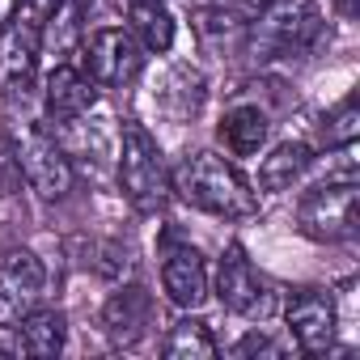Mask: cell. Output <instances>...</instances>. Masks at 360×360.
<instances>
[{
    "instance_id": "6da1fadb",
    "label": "cell",
    "mask_w": 360,
    "mask_h": 360,
    "mask_svg": "<svg viewBox=\"0 0 360 360\" xmlns=\"http://www.w3.org/2000/svg\"><path fill=\"white\" fill-rule=\"evenodd\" d=\"M169 187L174 195L208 212V217H225V221H242V217H255L259 212V200L250 191V183L217 153L200 148V153H187L183 161L174 165L169 174Z\"/></svg>"
},
{
    "instance_id": "7a4b0ae2",
    "label": "cell",
    "mask_w": 360,
    "mask_h": 360,
    "mask_svg": "<svg viewBox=\"0 0 360 360\" xmlns=\"http://www.w3.org/2000/svg\"><path fill=\"white\" fill-rule=\"evenodd\" d=\"M322 34V13L318 0H271L259 13V22L246 26L242 51L250 60H280V56H301L318 43Z\"/></svg>"
},
{
    "instance_id": "3957f363",
    "label": "cell",
    "mask_w": 360,
    "mask_h": 360,
    "mask_svg": "<svg viewBox=\"0 0 360 360\" xmlns=\"http://www.w3.org/2000/svg\"><path fill=\"white\" fill-rule=\"evenodd\" d=\"M9 153L22 169V178L30 183V191H39L43 200H64L72 191V161L64 157V148L56 144V136L39 123H9Z\"/></svg>"
},
{
    "instance_id": "277c9868",
    "label": "cell",
    "mask_w": 360,
    "mask_h": 360,
    "mask_svg": "<svg viewBox=\"0 0 360 360\" xmlns=\"http://www.w3.org/2000/svg\"><path fill=\"white\" fill-rule=\"evenodd\" d=\"M297 221H301V233L318 242L356 238V178H326L314 191H305Z\"/></svg>"
},
{
    "instance_id": "5b68a950",
    "label": "cell",
    "mask_w": 360,
    "mask_h": 360,
    "mask_svg": "<svg viewBox=\"0 0 360 360\" xmlns=\"http://www.w3.org/2000/svg\"><path fill=\"white\" fill-rule=\"evenodd\" d=\"M119 187L131 204H157L165 191V161L161 144L148 136L144 123H123L119 131Z\"/></svg>"
},
{
    "instance_id": "8992f818",
    "label": "cell",
    "mask_w": 360,
    "mask_h": 360,
    "mask_svg": "<svg viewBox=\"0 0 360 360\" xmlns=\"http://www.w3.org/2000/svg\"><path fill=\"white\" fill-rule=\"evenodd\" d=\"M144 68V47L123 26H102L85 39V72L98 89H127Z\"/></svg>"
},
{
    "instance_id": "52a82bcc",
    "label": "cell",
    "mask_w": 360,
    "mask_h": 360,
    "mask_svg": "<svg viewBox=\"0 0 360 360\" xmlns=\"http://www.w3.org/2000/svg\"><path fill=\"white\" fill-rule=\"evenodd\" d=\"M217 297H221V305H225L229 314L255 318V322H263V318L276 309L271 284L259 280V271L250 267V259H246V250H242L238 242L225 250V259H221V267H217Z\"/></svg>"
},
{
    "instance_id": "ba28073f",
    "label": "cell",
    "mask_w": 360,
    "mask_h": 360,
    "mask_svg": "<svg viewBox=\"0 0 360 360\" xmlns=\"http://www.w3.org/2000/svg\"><path fill=\"white\" fill-rule=\"evenodd\" d=\"M47 267L34 250H9L0 259V326H18L43 297Z\"/></svg>"
},
{
    "instance_id": "9c48e42d",
    "label": "cell",
    "mask_w": 360,
    "mask_h": 360,
    "mask_svg": "<svg viewBox=\"0 0 360 360\" xmlns=\"http://www.w3.org/2000/svg\"><path fill=\"white\" fill-rule=\"evenodd\" d=\"M43 34L47 30L22 13H13L0 26V94H9V89L30 81V72L43 56Z\"/></svg>"
},
{
    "instance_id": "30bf717a",
    "label": "cell",
    "mask_w": 360,
    "mask_h": 360,
    "mask_svg": "<svg viewBox=\"0 0 360 360\" xmlns=\"http://www.w3.org/2000/svg\"><path fill=\"white\" fill-rule=\"evenodd\" d=\"M284 322H288V335L301 352H326L330 339H335V326H339V314H335V301L318 288H305L288 301L284 309Z\"/></svg>"
},
{
    "instance_id": "8fae6325",
    "label": "cell",
    "mask_w": 360,
    "mask_h": 360,
    "mask_svg": "<svg viewBox=\"0 0 360 360\" xmlns=\"http://www.w3.org/2000/svg\"><path fill=\"white\" fill-rule=\"evenodd\" d=\"M94 102H98V85H94V77H89L85 68L60 60V64L47 72L43 106H47V115H51L56 123H77V119H85V115L94 110Z\"/></svg>"
},
{
    "instance_id": "7c38bea8",
    "label": "cell",
    "mask_w": 360,
    "mask_h": 360,
    "mask_svg": "<svg viewBox=\"0 0 360 360\" xmlns=\"http://www.w3.org/2000/svg\"><path fill=\"white\" fill-rule=\"evenodd\" d=\"M161 288H165L169 305H178V309H200L208 301V292H212L204 255L191 250V246L169 250L165 263H161Z\"/></svg>"
},
{
    "instance_id": "4fadbf2b",
    "label": "cell",
    "mask_w": 360,
    "mask_h": 360,
    "mask_svg": "<svg viewBox=\"0 0 360 360\" xmlns=\"http://www.w3.org/2000/svg\"><path fill=\"white\" fill-rule=\"evenodd\" d=\"M148 322H153V297H148L140 284L119 288V292L102 305V330H106L115 343H123V347H131L136 339H144Z\"/></svg>"
},
{
    "instance_id": "5bb4252c",
    "label": "cell",
    "mask_w": 360,
    "mask_h": 360,
    "mask_svg": "<svg viewBox=\"0 0 360 360\" xmlns=\"http://www.w3.org/2000/svg\"><path fill=\"white\" fill-rule=\"evenodd\" d=\"M217 136H221V144L233 157H255L267 144V136H271V119H267L263 106H229L221 115Z\"/></svg>"
},
{
    "instance_id": "9a60e30c",
    "label": "cell",
    "mask_w": 360,
    "mask_h": 360,
    "mask_svg": "<svg viewBox=\"0 0 360 360\" xmlns=\"http://www.w3.org/2000/svg\"><path fill=\"white\" fill-rule=\"evenodd\" d=\"M246 26H250V22H242L238 9H225V5H204V9H195V34H200V43H204L212 56H233V51H242Z\"/></svg>"
},
{
    "instance_id": "2e32d148",
    "label": "cell",
    "mask_w": 360,
    "mask_h": 360,
    "mask_svg": "<svg viewBox=\"0 0 360 360\" xmlns=\"http://www.w3.org/2000/svg\"><path fill=\"white\" fill-rule=\"evenodd\" d=\"M309 165H314L309 144L284 140V144H276V148L259 161V187H263L267 195H280V191H288V187L297 183V178H301Z\"/></svg>"
},
{
    "instance_id": "e0dca14e",
    "label": "cell",
    "mask_w": 360,
    "mask_h": 360,
    "mask_svg": "<svg viewBox=\"0 0 360 360\" xmlns=\"http://www.w3.org/2000/svg\"><path fill=\"white\" fill-rule=\"evenodd\" d=\"M68 343V322L60 309H30L18 322V352L26 356H60Z\"/></svg>"
},
{
    "instance_id": "ac0fdd59",
    "label": "cell",
    "mask_w": 360,
    "mask_h": 360,
    "mask_svg": "<svg viewBox=\"0 0 360 360\" xmlns=\"http://www.w3.org/2000/svg\"><path fill=\"white\" fill-rule=\"evenodd\" d=\"M153 102H157L174 123H187V119L200 115V106H204V77L191 72V68H174V72L161 81V89L153 94Z\"/></svg>"
},
{
    "instance_id": "d6986e66",
    "label": "cell",
    "mask_w": 360,
    "mask_h": 360,
    "mask_svg": "<svg viewBox=\"0 0 360 360\" xmlns=\"http://www.w3.org/2000/svg\"><path fill=\"white\" fill-rule=\"evenodd\" d=\"M127 18H131V34H136L140 47H148V51H169L174 47V18L161 0H131Z\"/></svg>"
},
{
    "instance_id": "ffe728a7",
    "label": "cell",
    "mask_w": 360,
    "mask_h": 360,
    "mask_svg": "<svg viewBox=\"0 0 360 360\" xmlns=\"http://www.w3.org/2000/svg\"><path fill=\"white\" fill-rule=\"evenodd\" d=\"M161 352L169 360H212L217 356V339H212L208 322H200V318H178L169 326Z\"/></svg>"
},
{
    "instance_id": "44dd1931",
    "label": "cell",
    "mask_w": 360,
    "mask_h": 360,
    "mask_svg": "<svg viewBox=\"0 0 360 360\" xmlns=\"http://www.w3.org/2000/svg\"><path fill=\"white\" fill-rule=\"evenodd\" d=\"M322 136H326V144H330V148H335V144H356V136H360L356 94H347L335 110H326V119H322Z\"/></svg>"
},
{
    "instance_id": "7402d4cb",
    "label": "cell",
    "mask_w": 360,
    "mask_h": 360,
    "mask_svg": "<svg viewBox=\"0 0 360 360\" xmlns=\"http://www.w3.org/2000/svg\"><path fill=\"white\" fill-rule=\"evenodd\" d=\"M60 5H64V0H18L13 13H22V18H30V22H39L47 30V22L60 13Z\"/></svg>"
},
{
    "instance_id": "603a6c76",
    "label": "cell",
    "mask_w": 360,
    "mask_h": 360,
    "mask_svg": "<svg viewBox=\"0 0 360 360\" xmlns=\"http://www.w3.org/2000/svg\"><path fill=\"white\" fill-rule=\"evenodd\" d=\"M233 352H238V356H276L280 347H276V343H271L267 335H246V339H242V343H238Z\"/></svg>"
},
{
    "instance_id": "cb8c5ba5",
    "label": "cell",
    "mask_w": 360,
    "mask_h": 360,
    "mask_svg": "<svg viewBox=\"0 0 360 360\" xmlns=\"http://www.w3.org/2000/svg\"><path fill=\"white\" fill-rule=\"evenodd\" d=\"M267 5H271V0H238V9H242V13H263Z\"/></svg>"
},
{
    "instance_id": "d4e9b609",
    "label": "cell",
    "mask_w": 360,
    "mask_h": 360,
    "mask_svg": "<svg viewBox=\"0 0 360 360\" xmlns=\"http://www.w3.org/2000/svg\"><path fill=\"white\" fill-rule=\"evenodd\" d=\"M335 13L352 22V18H356V0H335Z\"/></svg>"
},
{
    "instance_id": "484cf974",
    "label": "cell",
    "mask_w": 360,
    "mask_h": 360,
    "mask_svg": "<svg viewBox=\"0 0 360 360\" xmlns=\"http://www.w3.org/2000/svg\"><path fill=\"white\" fill-rule=\"evenodd\" d=\"M13 9H18V0H0V26L13 18Z\"/></svg>"
}]
</instances>
